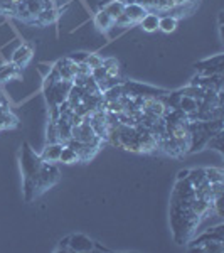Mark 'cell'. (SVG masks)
I'll list each match as a JSON object with an SVG mask.
<instances>
[{
  "mask_svg": "<svg viewBox=\"0 0 224 253\" xmlns=\"http://www.w3.org/2000/svg\"><path fill=\"white\" fill-rule=\"evenodd\" d=\"M44 162L40 161L37 154H34V150L31 149L27 144H24L22 156H20V167H22L24 174V193H26V201H32L37 198V177L40 172V167Z\"/></svg>",
  "mask_w": 224,
  "mask_h": 253,
  "instance_id": "obj_1",
  "label": "cell"
},
{
  "mask_svg": "<svg viewBox=\"0 0 224 253\" xmlns=\"http://www.w3.org/2000/svg\"><path fill=\"white\" fill-rule=\"evenodd\" d=\"M189 250H199V252H213V253H221L224 252L223 245V226L207 230L204 235L199 236L195 242L189 245Z\"/></svg>",
  "mask_w": 224,
  "mask_h": 253,
  "instance_id": "obj_2",
  "label": "cell"
},
{
  "mask_svg": "<svg viewBox=\"0 0 224 253\" xmlns=\"http://www.w3.org/2000/svg\"><path fill=\"white\" fill-rule=\"evenodd\" d=\"M71 138L79 144H93V145H100L103 144L100 137L95 133V130L91 128V125L88 122H81V124L71 125Z\"/></svg>",
  "mask_w": 224,
  "mask_h": 253,
  "instance_id": "obj_3",
  "label": "cell"
},
{
  "mask_svg": "<svg viewBox=\"0 0 224 253\" xmlns=\"http://www.w3.org/2000/svg\"><path fill=\"white\" fill-rule=\"evenodd\" d=\"M58 181H59V169L54 164H51V162H44L37 177V186H36L37 196L42 194L44 191H47L49 187H52Z\"/></svg>",
  "mask_w": 224,
  "mask_h": 253,
  "instance_id": "obj_4",
  "label": "cell"
},
{
  "mask_svg": "<svg viewBox=\"0 0 224 253\" xmlns=\"http://www.w3.org/2000/svg\"><path fill=\"white\" fill-rule=\"evenodd\" d=\"M91 250H101L108 252L107 248L100 247L96 242L89 240L84 235H69V252H91Z\"/></svg>",
  "mask_w": 224,
  "mask_h": 253,
  "instance_id": "obj_5",
  "label": "cell"
},
{
  "mask_svg": "<svg viewBox=\"0 0 224 253\" xmlns=\"http://www.w3.org/2000/svg\"><path fill=\"white\" fill-rule=\"evenodd\" d=\"M125 17L130 20V24L132 26H138L140 24V20L145 17L147 14H149V10L145 9L142 3L138 2H128L125 3V10H123Z\"/></svg>",
  "mask_w": 224,
  "mask_h": 253,
  "instance_id": "obj_6",
  "label": "cell"
},
{
  "mask_svg": "<svg viewBox=\"0 0 224 253\" xmlns=\"http://www.w3.org/2000/svg\"><path fill=\"white\" fill-rule=\"evenodd\" d=\"M54 69L59 73L61 80H66V81H73V78L78 75V64L69 58L59 59L58 63L54 64Z\"/></svg>",
  "mask_w": 224,
  "mask_h": 253,
  "instance_id": "obj_7",
  "label": "cell"
},
{
  "mask_svg": "<svg viewBox=\"0 0 224 253\" xmlns=\"http://www.w3.org/2000/svg\"><path fill=\"white\" fill-rule=\"evenodd\" d=\"M32 54H34V49H32L31 44H22V46H19L15 49L14 56H12V64H15L19 69L27 66L29 64V61L32 59Z\"/></svg>",
  "mask_w": 224,
  "mask_h": 253,
  "instance_id": "obj_8",
  "label": "cell"
},
{
  "mask_svg": "<svg viewBox=\"0 0 224 253\" xmlns=\"http://www.w3.org/2000/svg\"><path fill=\"white\" fill-rule=\"evenodd\" d=\"M61 152H63V144L61 142H47L44 150L40 152V161L42 162H59Z\"/></svg>",
  "mask_w": 224,
  "mask_h": 253,
  "instance_id": "obj_9",
  "label": "cell"
},
{
  "mask_svg": "<svg viewBox=\"0 0 224 253\" xmlns=\"http://www.w3.org/2000/svg\"><path fill=\"white\" fill-rule=\"evenodd\" d=\"M95 26L98 27V31L103 32V34H107L108 31H112L113 27H115V20H113L110 15L107 14L105 10H98L96 15H95Z\"/></svg>",
  "mask_w": 224,
  "mask_h": 253,
  "instance_id": "obj_10",
  "label": "cell"
},
{
  "mask_svg": "<svg viewBox=\"0 0 224 253\" xmlns=\"http://www.w3.org/2000/svg\"><path fill=\"white\" fill-rule=\"evenodd\" d=\"M101 10H105L113 20H116L121 14H123L125 2H121V0H110V2L105 3V5H101Z\"/></svg>",
  "mask_w": 224,
  "mask_h": 253,
  "instance_id": "obj_11",
  "label": "cell"
},
{
  "mask_svg": "<svg viewBox=\"0 0 224 253\" xmlns=\"http://www.w3.org/2000/svg\"><path fill=\"white\" fill-rule=\"evenodd\" d=\"M158 20H160V15L155 14V12H149V14L140 20L138 26H140L145 32H155V31H158Z\"/></svg>",
  "mask_w": 224,
  "mask_h": 253,
  "instance_id": "obj_12",
  "label": "cell"
},
{
  "mask_svg": "<svg viewBox=\"0 0 224 253\" xmlns=\"http://www.w3.org/2000/svg\"><path fill=\"white\" fill-rule=\"evenodd\" d=\"M103 68H105V75L108 78L115 80V81H120V63L113 58H108V59H103Z\"/></svg>",
  "mask_w": 224,
  "mask_h": 253,
  "instance_id": "obj_13",
  "label": "cell"
},
{
  "mask_svg": "<svg viewBox=\"0 0 224 253\" xmlns=\"http://www.w3.org/2000/svg\"><path fill=\"white\" fill-rule=\"evenodd\" d=\"M177 26H179V19L174 17L172 14L164 15V17H160V20H158V31H162L164 34L174 32L177 29Z\"/></svg>",
  "mask_w": 224,
  "mask_h": 253,
  "instance_id": "obj_14",
  "label": "cell"
},
{
  "mask_svg": "<svg viewBox=\"0 0 224 253\" xmlns=\"http://www.w3.org/2000/svg\"><path fill=\"white\" fill-rule=\"evenodd\" d=\"M12 78H19V68L12 63L0 66V83L2 81H9Z\"/></svg>",
  "mask_w": 224,
  "mask_h": 253,
  "instance_id": "obj_15",
  "label": "cell"
},
{
  "mask_svg": "<svg viewBox=\"0 0 224 253\" xmlns=\"http://www.w3.org/2000/svg\"><path fill=\"white\" fill-rule=\"evenodd\" d=\"M59 162H63V164H75V162H79V156L75 149H71V147H68V145H63V152H61Z\"/></svg>",
  "mask_w": 224,
  "mask_h": 253,
  "instance_id": "obj_16",
  "label": "cell"
},
{
  "mask_svg": "<svg viewBox=\"0 0 224 253\" xmlns=\"http://www.w3.org/2000/svg\"><path fill=\"white\" fill-rule=\"evenodd\" d=\"M204 174H206V179L207 182H223L224 181V172L223 169H219V167H207L204 169Z\"/></svg>",
  "mask_w": 224,
  "mask_h": 253,
  "instance_id": "obj_17",
  "label": "cell"
},
{
  "mask_svg": "<svg viewBox=\"0 0 224 253\" xmlns=\"http://www.w3.org/2000/svg\"><path fill=\"white\" fill-rule=\"evenodd\" d=\"M17 125V118L7 110V112H0V130L12 128V126Z\"/></svg>",
  "mask_w": 224,
  "mask_h": 253,
  "instance_id": "obj_18",
  "label": "cell"
},
{
  "mask_svg": "<svg viewBox=\"0 0 224 253\" xmlns=\"http://www.w3.org/2000/svg\"><path fill=\"white\" fill-rule=\"evenodd\" d=\"M206 149H214V150H218L219 154H223V130L216 132L214 135L207 140Z\"/></svg>",
  "mask_w": 224,
  "mask_h": 253,
  "instance_id": "obj_19",
  "label": "cell"
},
{
  "mask_svg": "<svg viewBox=\"0 0 224 253\" xmlns=\"http://www.w3.org/2000/svg\"><path fill=\"white\" fill-rule=\"evenodd\" d=\"M84 63H86L91 69H96V68H100L101 64H103V59H101L98 54H88V58H86Z\"/></svg>",
  "mask_w": 224,
  "mask_h": 253,
  "instance_id": "obj_20",
  "label": "cell"
},
{
  "mask_svg": "<svg viewBox=\"0 0 224 253\" xmlns=\"http://www.w3.org/2000/svg\"><path fill=\"white\" fill-rule=\"evenodd\" d=\"M71 61H75L76 64H79V63H84L88 58V52H76V54H73V56H68Z\"/></svg>",
  "mask_w": 224,
  "mask_h": 253,
  "instance_id": "obj_21",
  "label": "cell"
},
{
  "mask_svg": "<svg viewBox=\"0 0 224 253\" xmlns=\"http://www.w3.org/2000/svg\"><path fill=\"white\" fill-rule=\"evenodd\" d=\"M58 252H69V236H66L64 240H61L59 245H58V248H56Z\"/></svg>",
  "mask_w": 224,
  "mask_h": 253,
  "instance_id": "obj_22",
  "label": "cell"
},
{
  "mask_svg": "<svg viewBox=\"0 0 224 253\" xmlns=\"http://www.w3.org/2000/svg\"><path fill=\"white\" fill-rule=\"evenodd\" d=\"M172 2L174 7H181V5H186V3H189L190 0H170Z\"/></svg>",
  "mask_w": 224,
  "mask_h": 253,
  "instance_id": "obj_23",
  "label": "cell"
},
{
  "mask_svg": "<svg viewBox=\"0 0 224 253\" xmlns=\"http://www.w3.org/2000/svg\"><path fill=\"white\" fill-rule=\"evenodd\" d=\"M0 112H2V110H0Z\"/></svg>",
  "mask_w": 224,
  "mask_h": 253,
  "instance_id": "obj_24",
  "label": "cell"
}]
</instances>
